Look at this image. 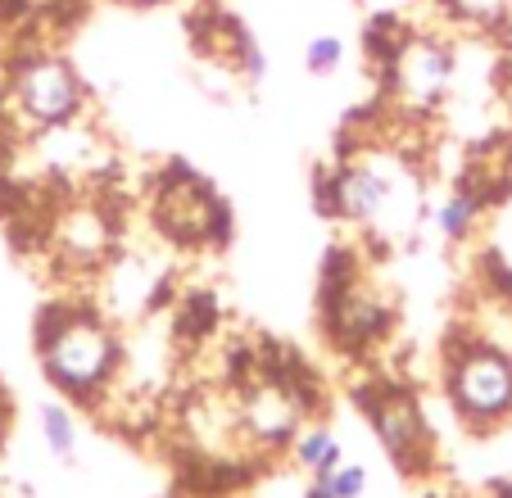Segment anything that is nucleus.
<instances>
[{"mask_svg": "<svg viewBox=\"0 0 512 498\" xmlns=\"http://www.w3.org/2000/svg\"><path fill=\"white\" fill-rule=\"evenodd\" d=\"M114 363V340L91 317H68L46 336V372L64 390H96Z\"/></svg>", "mask_w": 512, "mask_h": 498, "instance_id": "nucleus-1", "label": "nucleus"}, {"mask_svg": "<svg viewBox=\"0 0 512 498\" xmlns=\"http://www.w3.org/2000/svg\"><path fill=\"white\" fill-rule=\"evenodd\" d=\"M454 403L467 417H503L512 408V363L494 349H472L454 367Z\"/></svg>", "mask_w": 512, "mask_h": 498, "instance_id": "nucleus-2", "label": "nucleus"}, {"mask_svg": "<svg viewBox=\"0 0 512 498\" xmlns=\"http://www.w3.org/2000/svg\"><path fill=\"white\" fill-rule=\"evenodd\" d=\"M14 91H19V105L28 109V118L50 123V127L68 123V118L78 114V105H82L78 77H73V68L68 64H59V59H32V64L19 73Z\"/></svg>", "mask_w": 512, "mask_h": 498, "instance_id": "nucleus-3", "label": "nucleus"}, {"mask_svg": "<svg viewBox=\"0 0 512 498\" xmlns=\"http://www.w3.org/2000/svg\"><path fill=\"white\" fill-rule=\"evenodd\" d=\"M395 77H399V96L408 105H435L449 87V55L431 41H408L395 55Z\"/></svg>", "mask_w": 512, "mask_h": 498, "instance_id": "nucleus-4", "label": "nucleus"}, {"mask_svg": "<svg viewBox=\"0 0 512 498\" xmlns=\"http://www.w3.org/2000/svg\"><path fill=\"white\" fill-rule=\"evenodd\" d=\"M159 222L182 240H200L218 231V204L200 182H173L159 195Z\"/></svg>", "mask_w": 512, "mask_h": 498, "instance_id": "nucleus-5", "label": "nucleus"}, {"mask_svg": "<svg viewBox=\"0 0 512 498\" xmlns=\"http://www.w3.org/2000/svg\"><path fill=\"white\" fill-rule=\"evenodd\" d=\"M336 200H340V209L354 213V218L381 222L386 209L395 204V182H390L381 168H372V163H358V168H349V173L340 177Z\"/></svg>", "mask_w": 512, "mask_h": 498, "instance_id": "nucleus-6", "label": "nucleus"}, {"mask_svg": "<svg viewBox=\"0 0 512 498\" xmlns=\"http://www.w3.org/2000/svg\"><path fill=\"white\" fill-rule=\"evenodd\" d=\"M245 422L263 440H286L295 431V422H300V403H295V394L286 385H259V394L245 408Z\"/></svg>", "mask_w": 512, "mask_h": 498, "instance_id": "nucleus-7", "label": "nucleus"}, {"mask_svg": "<svg viewBox=\"0 0 512 498\" xmlns=\"http://www.w3.org/2000/svg\"><path fill=\"white\" fill-rule=\"evenodd\" d=\"M372 422H377L381 444H386L395 458L413 453L417 440H422V417H417L413 399H404V394H390V399L372 403Z\"/></svg>", "mask_w": 512, "mask_h": 498, "instance_id": "nucleus-8", "label": "nucleus"}, {"mask_svg": "<svg viewBox=\"0 0 512 498\" xmlns=\"http://www.w3.org/2000/svg\"><path fill=\"white\" fill-rule=\"evenodd\" d=\"M59 245L73 259H96L100 249L109 245V222L96 209H68L64 222H59Z\"/></svg>", "mask_w": 512, "mask_h": 498, "instance_id": "nucleus-9", "label": "nucleus"}, {"mask_svg": "<svg viewBox=\"0 0 512 498\" xmlns=\"http://www.w3.org/2000/svg\"><path fill=\"white\" fill-rule=\"evenodd\" d=\"M381 322H386V308H381L377 299L368 295V290H349V295L336 304V326L345 331L349 340H368V336H377Z\"/></svg>", "mask_w": 512, "mask_h": 498, "instance_id": "nucleus-10", "label": "nucleus"}, {"mask_svg": "<svg viewBox=\"0 0 512 498\" xmlns=\"http://www.w3.org/2000/svg\"><path fill=\"white\" fill-rule=\"evenodd\" d=\"M295 458H300L304 471H313V476H327L331 467H340V440L331 431H309L300 440V449H295Z\"/></svg>", "mask_w": 512, "mask_h": 498, "instance_id": "nucleus-11", "label": "nucleus"}, {"mask_svg": "<svg viewBox=\"0 0 512 498\" xmlns=\"http://www.w3.org/2000/svg\"><path fill=\"white\" fill-rule=\"evenodd\" d=\"M41 435H46L50 453L55 458H73V449H78V431H73V417H68L64 408H46L41 412Z\"/></svg>", "mask_w": 512, "mask_h": 498, "instance_id": "nucleus-12", "label": "nucleus"}, {"mask_svg": "<svg viewBox=\"0 0 512 498\" xmlns=\"http://www.w3.org/2000/svg\"><path fill=\"white\" fill-rule=\"evenodd\" d=\"M318 489L322 498H358L363 489H368V476H363V467H349V462H340V467H331L327 476H318Z\"/></svg>", "mask_w": 512, "mask_h": 498, "instance_id": "nucleus-13", "label": "nucleus"}, {"mask_svg": "<svg viewBox=\"0 0 512 498\" xmlns=\"http://www.w3.org/2000/svg\"><path fill=\"white\" fill-rule=\"evenodd\" d=\"M476 213H481V200H472V195H454V200L440 204V213H435V222H440V231L445 236H467V227L476 222Z\"/></svg>", "mask_w": 512, "mask_h": 498, "instance_id": "nucleus-14", "label": "nucleus"}, {"mask_svg": "<svg viewBox=\"0 0 512 498\" xmlns=\"http://www.w3.org/2000/svg\"><path fill=\"white\" fill-rule=\"evenodd\" d=\"M340 64V41L336 37H318V41H313V46H309V73H331V68H336Z\"/></svg>", "mask_w": 512, "mask_h": 498, "instance_id": "nucleus-15", "label": "nucleus"}, {"mask_svg": "<svg viewBox=\"0 0 512 498\" xmlns=\"http://www.w3.org/2000/svg\"><path fill=\"white\" fill-rule=\"evenodd\" d=\"M454 10L467 19H499L508 10V0H454Z\"/></svg>", "mask_w": 512, "mask_h": 498, "instance_id": "nucleus-16", "label": "nucleus"}]
</instances>
